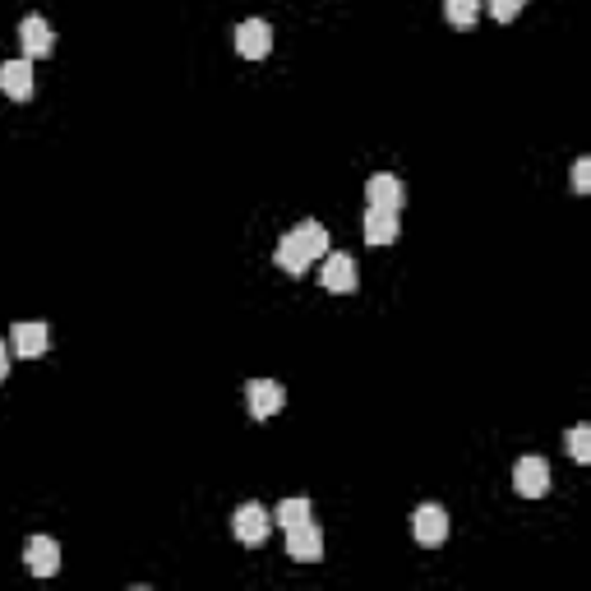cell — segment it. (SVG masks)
<instances>
[{
    "label": "cell",
    "mask_w": 591,
    "mask_h": 591,
    "mask_svg": "<svg viewBox=\"0 0 591 591\" xmlns=\"http://www.w3.org/2000/svg\"><path fill=\"white\" fill-rule=\"evenodd\" d=\"M324 254H328V231L319 227V222H301V227L287 231L278 241V268L301 278L305 268H310L314 259H324Z\"/></svg>",
    "instance_id": "cell-1"
},
{
    "label": "cell",
    "mask_w": 591,
    "mask_h": 591,
    "mask_svg": "<svg viewBox=\"0 0 591 591\" xmlns=\"http://www.w3.org/2000/svg\"><path fill=\"white\" fill-rule=\"evenodd\" d=\"M448 513L444 504H421L416 508V518H411V536H416V545H425V550H435V545L448 541Z\"/></svg>",
    "instance_id": "cell-2"
},
{
    "label": "cell",
    "mask_w": 591,
    "mask_h": 591,
    "mask_svg": "<svg viewBox=\"0 0 591 591\" xmlns=\"http://www.w3.org/2000/svg\"><path fill=\"white\" fill-rule=\"evenodd\" d=\"M245 402H250V416L254 421H268V416H278L287 407V388L278 379H250L245 384Z\"/></svg>",
    "instance_id": "cell-3"
},
{
    "label": "cell",
    "mask_w": 591,
    "mask_h": 591,
    "mask_svg": "<svg viewBox=\"0 0 591 591\" xmlns=\"http://www.w3.org/2000/svg\"><path fill=\"white\" fill-rule=\"evenodd\" d=\"M231 527H236V541L241 545H264L268 531H273V513H268L264 504H241L236 518H231Z\"/></svg>",
    "instance_id": "cell-4"
},
{
    "label": "cell",
    "mask_w": 591,
    "mask_h": 591,
    "mask_svg": "<svg viewBox=\"0 0 591 591\" xmlns=\"http://www.w3.org/2000/svg\"><path fill=\"white\" fill-rule=\"evenodd\" d=\"M365 204H370V208H388V213H402V204H407V185H402L398 176L379 171V176L365 181Z\"/></svg>",
    "instance_id": "cell-5"
},
{
    "label": "cell",
    "mask_w": 591,
    "mask_h": 591,
    "mask_svg": "<svg viewBox=\"0 0 591 591\" xmlns=\"http://www.w3.org/2000/svg\"><path fill=\"white\" fill-rule=\"evenodd\" d=\"M287 555L296 564H319L324 559V531L314 522H301V527H287Z\"/></svg>",
    "instance_id": "cell-6"
},
{
    "label": "cell",
    "mask_w": 591,
    "mask_h": 591,
    "mask_svg": "<svg viewBox=\"0 0 591 591\" xmlns=\"http://www.w3.org/2000/svg\"><path fill=\"white\" fill-rule=\"evenodd\" d=\"M19 42H24L28 61H42V56L56 51V33H51V24L42 19V14H28L24 24H19Z\"/></svg>",
    "instance_id": "cell-7"
},
{
    "label": "cell",
    "mask_w": 591,
    "mask_h": 591,
    "mask_svg": "<svg viewBox=\"0 0 591 591\" xmlns=\"http://www.w3.org/2000/svg\"><path fill=\"white\" fill-rule=\"evenodd\" d=\"M513 485H518L522 499H541L545 490H550V467H545V458H518Z\"/></svg>",
    "instance_id": "cell-8"
},
{
    "label": "cell",
    "mask_w": 591,
    "mask_h": 591,
    "mask_svg": "<svg viewBox=\"0 0 591 591\" xmlns=\"http://www.w3.org/2000/svg\"><path fill=\"white\" fill-rule=\"evenodd\" d=\"M10 347L19 351V356H24V361H37V356H42V351L51 347V328L42 324V319H28V324H14L10 328Z\"/></svg>",
    "instance_id": "cell-9"
},
{
    "label": "cell",
    "mask_w": 591,
    "mask_h": 591,
    "mask_svg": "<svg viewBox=\"0 0 591 591\" xmlns=\"http://www.w3.org/2000/svg\"><path fill=\"white\" fill-rule=\"evenodd\" d=\"M24 564L33 568L37 578H56L61 573V545L51 541V536H33L24 545Z\"/></svg>",
    "instance_id": "cell-10"
},
{
    "label": "cell",
    "mask_w": 591,
    "mask_h": 591,
    "mask_svg": "<svg viewBox=\"0 0 591 591\" xmlns=\"http://www.w3.org/2000/svg\"><path fill=\"white\" fill-rule=\"evenodd\" d=\"M236 51H241L245 61L268 56V51H273V28H268L264 19H245V24L236 28Z\"/></svg>",
    "instance_id": "cell-11"
},
{
    "label": "cell",
    "mask_w": 591,
    "mask_h": 591,
    "mask_svg": "<svg viewBox=\"0 0 591 591\" xmlns=\"http://www.w3.org/2000/svg\"><path fill=\"white\" fill-rule=\"evenodd\" d=\"M0 93L14 97V102H28L33 97V61H5L0 65Z\"/></svg>",
    "instance_id": "cell-12"
},
{
    "label": "cell",
    "mask_w": 591,
    "mask_h": 591,
    "mask_svg": "<svg viewBox=\"0 0 591 591\" xmlns=\"http://www.w3.org/2000/svg\"><path fill=\"white\" fill-rule=\"evenodd\" d=\"M319 278H324V287L328 291H356V259H351V254H324V273H319Z\"/></svg>",
    "instance_id": "cell-13"
},
{
    "label": "cell",
    "mask_w": 591,
    "mask_h": 591,
    "mask_svg": "<svg viewBox=\"0 0 591 591\" xmlns=\"http://www.w3.org/2000/svg\"><path fill=\"white\" fill-rule=\"evenodd\" d=\"M398 236H402L398 213H388V208H365V241L370 245H393Z\"/></svg>",
    "instance_id": "cell-14"
},
{
    "label": "cell",
    "mask_w": 591,
    "mask_h": 591,
    "mask_svg": "<svg viewBox=\"0 0 591 591\" xmlns=\"http://www.w3.org/2000/svg\"><path fill=\"white\" fill-rule=\"evenodd\" d=\"M273 522H278V527H301V522H310V499H282V504L273 508Z\"/></svg>",
    "instance_id": "cell-15"
},
{
    "label": "cell",
    "mask_w": 591,
    "mask_h": 591,
    "mask_svg": "<svg viewBox=\"0 0 591 591\" xmlns=\"http://www.w3.org/2000/svg\"><path fill=\"white\" fill-rule=\"evenodd\" d=\"M481 14V0H444V19L453 28H471Z\"/></svg>",
    "instance_id": "cell-16"
},
{
    "label": "cell",
    "mask_w": 591,
    "mask_h": 591,
    "mask_svg": "<svg viewBox=\"0 0 591 591\" xmlns=\"http://www.w3.org/2000/svg\"><path fill=\"white\" fill-rule=\"evenodd\" d=\"M568 458L591 462V425H573V430H568Z\"/></svg>",
    "instance_id": "cell-17"
},
{
    "label": "cell",
    "mask_w": 591,
    "mask_h": 591,
    "mask_svg": "<svg viewBox=\"0 0 591 591\" xmlns=\"http://www.w3.org/2000/svg\"><path fill=\"white\" fill-rule=\"evenodd\" d=\"M485 5H490V14H495L499 24H513V19L522 14V5H527V0H485Z\"/></svg>",
    "instance_id": "cell-18"
},
{
    "label": "cell",
    "mask_w": 591,
    "mask_h": 591,
    "mask_svg": "<svg viewBox=\"0 0 591 591\" xmlns=\"http://www.w3.org/2000/svg\"><path fill=\"white\" fill-rule=\"evenodd\" d=\"M573 190H578V194L591 190V162H587V157H578V162H573Z\"/></svg>",
    "instance_id": "cell-19"
},
{
    "label": "cell",
    "mask_w": 591,
    "mask_h": 591,
    "mask_svg": "<svg viewBox=\"0 0 591 591\" xmlns=\"http://www.w3.org/2000/svg\"><path fill=\"white\" fill-rule=\"evenodd\" d=\"M5 379H10V347L0 342V384H5Z\"/></svg>",
    "instance_id": "cell-20"
}]
</instances>
